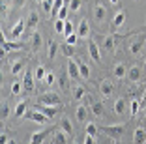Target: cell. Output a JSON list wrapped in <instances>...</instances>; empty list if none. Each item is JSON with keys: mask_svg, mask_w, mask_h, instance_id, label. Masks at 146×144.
I'll return each instance as SVG.
<instances>
[{"mask_svg": "<svg viewBox=\"0 0 146 144\" xmlns=\"http://www.w3.org/2000/svg\"><path fill=\"white\" fill-rule=\"evenodd\" d=\"M99 131L107 133L112 140H118L125 133V123H116V125H107V127H99Z\"/></svg>", "mask_w": 146, "mask_h": 144, "instance_id": "1", "label": "cell"}, {"mask_svg": "<svg viewBox=\"0 0 146 144\" xmlns=\"http://www.w3.org/2000/svg\"><path fill=\"white\" fill-rule=\"evenodd\" d=\"M92 15H94V21L98 25H105V19H107V8H105L101 2H96L92 6Z\"/></svg>", "mask_w": 146, "mask_h": 144, "instance_id": "2", "label": "cell"}, {"mask_svg": "<svg viewBox=\"0 0 146 144\" xmlns=\"http://www.w3.org/2000/svg\"><path fill=\"white\" fill-rule=\"evenodd\" d=\"M38 103H41V105H60L62 99L58 94L54 92H47V94H41L38 98Z\"/></svg>", "mask_w": 146, "mask_h": 144, "instance_id": "3", "label": "cell"}, {"mask_svg": "<svg viewBox=\"0 0 146 144\" xmlns=\"http://www.w3.org/2000/svg\"><path fill=\"white\" fill-rule=\"evenodd\" d=\"M77 36H79V39H88L90 38V25H88V19H81V21H79Z\"/></svg>", "mask_w": 146, "mask_h": 144, "instance_id": "4", "label": "cell"}, {"mask_svg": "<svg viewBox=\"0 0 146 144\" xmlns=\"http://www.w3.org/2000/svg\"><path fill=\"white\" fill-rule=\"evenodd\" d=\"M26 118L32 120V122H36V123H39V125H45V123L51 120V118H47V116L43 114L41 110H34V112H28V114H26Z\"/></svg>", "mask_w": 146, "mask_h": 144, "instance_id": "5", "label": "cell"}, {"mask_svg": "<svg viewBox=\"0 0 146 144\" xmlns=\"http://www.w3.org/2000/svg\"><path fill=\"white\" fill-rule=\"evenodd\" d=\"M144 38H146V34H142L141 38H137L135 41H131V43H129V52H131L133 56L141 54V51H142V45H144Z\"/></svg>", "mask_w": 146, "mask_h": 144, "instance_id": "6", "label": "cell"}, {"mask_svg": "<svg viewBox=\"0 0 146 144\" xmlns=\"http://www.w3.org/2000/svg\"><path fill=\"white\" fill-rule=\"evenodd\" d=\"M58 109H60V105H41V103L36 105V110H41L47 118H52V116L58 112Z\"/></svg>", "mask_w": 146, "mask_h": 144, "instance_id": "7", "label": "cell"}, {"mask_svg": "<svg viewBox=\"0 0 146 144\" xmlns=\"http://www.w3.org/2000/svg\"><path fill=\"white\" fill-rule=\"evenodd\" d=\"M99 92H101L103 98H111L112 92H114V86H112V82L109 79H103V81L99 82Z\"/></svg>", "mask_w": 146, "mask_h": 144, "instance_id": "8", "label": "cell"}, {"mask_svg": "<svg viewBox=\"0 0 146 144\" xmlns=\"http://www.w3.org/2000/svg\"><path fill=\"white\" fill-rule=\"evenodd\" d=\"M68 75L69 79H73V81H77V79H81V71H79V64L73 62L71 58L68 60Z\"/></svg>", "mask_w": 146, "mask_h": 144, "instance_id": "9", "label": "cell"}, {"mask_svg": "<svg viewBox=\"0 0 146 144\" xmlns=\"http://www.w3.org/2000/svg\"><path fill=\"white\" fill-rule=\"evenodd\" d=\"M142 73H144V71H141V68H139V66H131V68L127 69V79L131 82H141Z\"/></svg>", "mask_w": 146, "mask_h": 144, "instance_id": "10", "label": "cell"}, {"mask_svg": "<svg viewBox=\"0 0 146 144\" xmlns=\"http://www.w3.org/2000/svg\"><path fill=\"white\" fill-rule=\"evenodd\" d=\"M23 88H25V92H32V90H34V73L25 71V77H23Z\"/></svg>", "mask_w": 146, "mask_h": 144, "instance_id": "11", "label": "cell"}, {"mask_svg": "<svg viewBox=\"0 0 146 144\" xmlns=\"http://www.w3.org/2000/svg\"><path fill=\"white\" fill-rule=\"evenodd\" d=\"M25 28H26V21H23V19H21V21H17V23H15V26L11 28V38L13 39H19L23 36V32H25Z\"/></svg>", "mask_w": 146, "mask_h": 144, "instance_id": "12", "label": "cell"}, {"mask_svg": "<svg viewBox=\"0 0 146 144\" xmlns=\"http://www.w3.org/2000/svg\"><path fill=\"white\" fill-rule=\"evenodd\" d=\"M88 52H90V58L96 60V62H99L101 60V51H99V45L92 39L90 43H88Z\"/></svg>", "mask_w": 146, "mask_h": 144, "instance_id": "13", "label": "cell"}, {"mask_svg": "<svg viewBox=\"0 0 146 144\" xmlns=\"http://www.w3.org/2000/svg\"><path fill=\"white\" fill-rule=\"evenodd\" d=\"M30 45H32V51H36L38 52L39 49H41V45H43V38H41V34L39 32H32V36H30Z\"/></svg>", "mask_w": 146, "mask_h": 144, "instance_id": "14", "label": "cell"}, {"mask_svg": "<svg viewBox=\"0 0 146 144\" xmlns=\"http://www.w3.org/2000/svg\"><path fill=\"white\" fill-rule=\"evenodd\" d=\"M21 49H23L21 43L6 41V39H2V54H6V52H11V51H21Z\"/></svg>", "mask_w": 146, "mask_h": 144, "instance_id": "15", "label": "cell"}, {"mask_svg": "<svg viewBox=\"0 0 146 144\" xmlns=\"http://www.w3.org/2000/svg\"><path fill=\"white\" fill-rule=\"evenodd\" d=\"M49 131H51V129H43V131L32 133V135H30V140H28V144H41L43 140H45V137L49 135Z\"/></svg>", "mask_w": 146, "mask_h": 144, "instance_id": "16", "label": "cell"}, {"mask_svg": "<svg viewBox=\"0 0 146 144\" xmlns=\"http://www.w3.org/2000/svg\"><path fill=\"white\" fill-rule=\"evenodd\" d=\"M133 144H146V129L144 127H137V129H135Z\"/></svg>", "mask_w": 146, "mask_h": 144, "instance_id": "17", "label": "cell"}, {"mask_svg": "<svg viewBox=\"0 0 146 144\" xmlns=\"http://www.w3.org/2000/svg\"><path fill=\"white\" fill-rule=\"evenodd\" d=\"M125 15H127L125 9H118V11L114 13V17H112V26H114V28H120L125 21Z\"/></svg>", "mask_w": 146, "mask_h": 144, "instance_id": "18", "label": "cell"}, {"mask_svg": "<svg viewBox=\"0 0 146 144\" xmlns=\"http://www.w3.org/2000/svg\"><path fill=\"white\" fill-rule=\"evenodd\" d=\"M112 75L116 77V79H125V77H127V69H125V64H122V62H118L114 66V69H112Z\"/></svg>", "mask_w": 146, "mask_h": 144, "instance_id": "19", "label": "cell"}, {"mask_svg": "<svg viewBox=\"0 0 146 144\" xmlns=\"http://www.w3.org/2000/svg\"><path fill=\"white\" fill-rule=\"evenodd\" d=\"M26 107H28V103H26L25 99H23V101H19L17 105H15V110H13V116H15V118H19V120H21L23 116H26Z\"/></svg>", "mask_w": 146, "mask_h": 144, "instance_id": "20", "label": "cell"}, {"mask_svg": "<svg viewBox=\"0 0 146 144\" xmlns=\"http://www.w3.org/2000/svg\"><path fill=\"white\" fill-rule=\"evenodd\" d=\"M60 129H62V131H64L68 137H71V135H73V131H75V129H73L71 120H69V118H66V116L60 120Z\"/></svg>", "mask_w": 146, "mask_h": 144, "instance_id": "21", "label": "cell"}, {"mask_svg": "<svg viewBox=\"0 0 146 144\" xmlns=\"http://www.w3.org/2000/svg\"><path fill=\"white\" fill-rule=\"evenodd\" d=\"M90 112L96 116V118H103L105 116V109H103V103H99V101H96V103H92L90 105Z\"/></svg>", "mask_w": 146, "mask_h": 144, "instance_id": "22", "label": "cell"}, {"mask_svg": "<svg viewBox=\"0 0 146 144\" xmlns=\"http://www.w3.org/2000/svg\"><path fill=\"white\" fill-rule=\"evenodd\" d=\"M101 47H103L105 51L112 52V51H114V47H116V36H105L103 45H101Z\"/></svg>", "mask_w": 146, "mask_h": 144, "instance_id": "23", "label": "cell"}, {"mask_svg": "<svg viewBox=\"0 0 146 144\" xmlns=\"http://www.w3.org/2000/svg\"><path fill=\"white\" fill-rule=\"evenodd\" d=\"M125 105H127V103H125V99L124 98H118L114 101V114H118V116H122L125 112Z\"/></svg>", "mask_w": 146, "mask_h": 144, "instance_id": "24", "label": "cell"}, {"mask_svg": "<svg viewBox=\"0 0 146 144\" xmlns=\"http://www.w3.org/2000/svg\"><path fill=\"white\" fill-rule=\"evenodd\" d=\"M75 114H77L79 122H86V118H88V107L81 103V105L77 107V110H75Z\"/></svg>", "mask_w": 146, "mask_h": 144, "instance_id": "25", "label": "cell"}, {"mask_svg": "<svg viewBox=\"0 0 146 144\" xmlns=\"http://www.w3.org/2000/svg\"><path fill=\"white\" fill-rule=\"evenodd\" d=\"M47 45H49V47H47V56L52 60V58L56 56V52H58V49H60V45H58V41H54V39H51Z\"/></svg>", "mask_w": 146, "mask_h": 144, "instance_id": "26", "label": "cell"}, {"mask_svg": "<svg viewBox=\"0 0 146 144\" xmlns=\"http://www.w3.org/2000/svg\"><path fill=\"white\" fill-rule=\"evenodd\" d=\"M51 144H68V135H66L62 129L56 131L54 137H52V140H51Z\"/></svg>", "mask_w": 146, "mask_h": 144, "instance_id": "27", "label": "cell"}, {"mask_svg": "<svg viewBox=\"0 0 146 144\" xmlns=\"http://www.w3.org/2000/svg\"><path fill=\"white\" fill-rule=\"evenodd\" d=\"M25 66H26L25 60H15V62L11 64V75H19V73H23V71H25Z\"/></svg>", "mask_w": 146, "mask_h": 144, "instance_id": "28", "label": "cell"}, {"mask_svg": "<svg viewBox=\"0 0 146 144\" xmlns=\"http://www.w3.org/2000/svg\"><path fill=\"white\" fill-rule=\"evenodd\" d=\"M60 51L64 56H68V58H73L75 56V45H69V43H64V45H60Z\"/></svg>", "mask_w": 146, "mask_h": 144, "instance_id": "29", "label": "cell"}, {"mask_svg": "<svg viewBox=\"0 0 146 144\" xmlns=\"http://www.w3.org/2000/svg\"><path fill=\"white\" fill-rule=\"evenodd\" d=\"M38 23H39L38 13H36V11H30V13H28V19H26V26H28V28H36V26H38Z\"/></svg>", "mask_w": 146, "mask_h": 144, "instance_id": "30", "label": "cell"}, {"mask_svg": "<svg viewBox=\"0 0 146 144\" xmlns=\"http://www.w3.org/2000/svg\"><path fill=\"white\" fill-rule=\"evenodd\" d=\"M77 64H79V71H81L82 79H90V66L84 62H77Z\"/></svg>", "mask_w": 146, "mask_h": 144, "instance_id": "31", "label": "cell"}, {"mask_svg": "<svg viewBox=\"0 0 146 144\" xmlns=\"http://www.w3.org/2000/svg\"><path fill=\"white\" fill-rule=\"evenodd\" d=\"M34 77H36V81H45V77H47V69L43 68V66H38V68L34 69Z\"/></svg>", "mask_w": 146, "mask_h": 144, "instance_id": "32", "label": "cell"}, {"mask_svg": "<svg viewBox=\"0 0 146 144\" xmlns=\"http://www.w3.org/2000/svg\"><path fill=\"white\" fill-rule=\"evenodd\" d=\"M84 96H86V88L84 86H75V88H73V98L77 99V101H81Z\"/></svg>", "mask_w": 146, "mask_h": 144, "instance_id": "33", "label": "cell"}, {"mask_svg": "<svg viewBox=\"0 0 146 144\" xmlns=\"http://www.w3.org/2000/svg\"><path fill=\"white\" fill-rule=\"evenodd\" d=\"M81 6H82V0H69V4H68L69 13H77L81 9Z\"/></svg>", "mask_w": 146, "mask_h": 144, "instance_id": "34", "label": "cell"}, {"mask_svg": "<svg viewBox=\"0 0 146 144\" xmlns=\"http://www.w3.org/2000/svg\"><path fill=\"white\" fill-rule=\"evenodd\" d=\"M52 6H54V0H41V8H43V11L49 13V15H51V11H52Z\"/></svg>", "mask_w": 146, "mask_h": 144, "instance_id": "35", "label": "cell"}, {"mask_svg": "<svg viewBox=\"0 0 146 144\" xmlns=\"http://www.w3.org/2000/svg\"><path fill=\"white\" fill-rule=\"evenodd\" d=\"M11 114V109H9V105H2V109H0V120H8V116Z\"/></svg>", "mask_w": 146, "mask_h": 144, "instance_id": "36", "label": "cell"}, {"mask_svg": "<svg viewBox=\"0 0 146 144\" xmlns=\"http://www.w3.org/2000/svg\"><path fill=\"white\" fill-rule=\"evenodd\" d=\"M98 131H99V127L96 125V123H86V135L96 137V135H98Z\"/></svg>", "mask_w": 146, "mask_h": 144, "instance_id": "37", "label": "cell"}, {"mask_svg": "<svg viewBox=\"0 0 146 144\" xmlns=\"http://www.w3.org/2000/svg\"><path fill=\"white\" fill-rule=\"evenodd\" d=\"M129 105H131V107H129V109H131V116L135 118V116H137V112H139V109H141V101H137V99H133V101L129 103Z\"/></svg>", "mask_w": 146, "mask_h": 144, "instance_id": "38", "label": "cell"}, {"mask_svg": "<svg viewBox=\"0 0 146 144\" xmlns=\"http://www.w3.org/2000/svg\"><path fill=\"white\" fill-rule=\"evenodd\" d=\"M54 82H56V75H54L52 71H47V77H45V84H47L49 88H51V86L54 84Z\"/></svg>", "mask_w": 146, "mask_h": 144, "instance_id": "39", "label": "cell"}, {"mask_svg": "<svg viewBox=\"0 0 146 144\" xmlns=\"http://www.w3.org/2000/svg\"><path fill=\"white\" fill-rule=\"evenodd\" d=\"M64 26H66V21H62V19H56V23H54L56 34H64Z\"/></svg>", "mask_w": 146, "mask_h": 144, "instance_id": "40", "label": "cell"}, {"mask_svg": "<svg viewBox=\"0 0 146 144\" xmlns=\"http://www.w3.org/2000/svg\"><path fill=\"white\" fill-rule=\"evenodd\" d=\"M23 90H25V88H23V84H21V82H17V81H15V82L11 84V94H13V96H19V94H21Z\"/></svg>", "mask_w": 146, "mask_h": 144, "instance_id": "41", "label": "cell"}, {"mask_svg": "<svg viewBox=\"0 0 146 144\" xmlns=\"http://www.w3.org/2000/svg\"><path fill=\"white\" fill-rule=\"evenodd\" d=\"M58 82H60V88H68V82H69V75H68V73H62V75H60V81H58Z\"/></svg>", "mask_w": 146, "mask_h": 144, "instance_id": "42", "label": "cell"}, {"mask_svg": "<svg viewBox=\"0 0 146 144\" xmlns=\"http://www.w3.org/2000/svg\"><path fill=\"white\" fill-rule=\"evenodd\" d=\"M77 41H79V36H77V32H73V34L66 36V43H69V45H75Z\"/></svg>", "mask_w": 146, "mask_h": 144, "instance_id": "43", "label": "cell"}, {"mask_svg": "<svg viewBox=\"0 0 146 144\" xmlns=\"http://www.w3.org/2000/svg\"><path fill=\"white\" fill-rule=\"evenodd\" d=\"M69 34H73V23L69 21H66V26H64V36H69Z\"/></svg>", "mask_w": 146, "mask_h": 144, "instance_id": "44", "label": "cell"}, {"mask_svg": "<svg viewBox=\"0 0 146 144\" xmlns=\"http://www.w3.org/2000/svg\"><path fill=\"white\" fill-rule=\"evenodd\" d=\"M81 103H82V105H86V107H90V105H92V103H94V101H92V98H90V96H88V94H86L84 98L81 99Z\"/></svg>", "mask_w": 146, "mask_h": 144, "instance_id": "45", "label": "cell"}, {"mask_svg": "<svg viewBox=\"0 0 146 144\" xmlns=\"http://www.w3.org/2000/svg\"><path fill=\"white\" fill-rule=\"evenodd\" d=\"M94 139H96V137L86 135V137H84V144H96V142H94Z\"/></svg>", "mask_w": 146, "mask_h": 144, "instance_id": "46", "label": "cell"}, {"mask_svg": "<svg viewBox=\"0 0 146 144\" xmlns=\"http://www.w3.org/2000/svg\"><path fill=\"white\" fill-rule=\"evenodd\" d=\"M25 2H26V0H13V6H15V8H23Z\"/></svg>", "mask_w": 146, "mask_h": 144, "instance_id": "47", "label": "cell"}, {"mask_svg": "<svg viewBox=\"0 0 146 144\" xmlns=\"http://www.w3.org/2000/svg\"><path fill=\"white\" fill-rule=\"evenodd\" d=\"M8 137H6V133H2V137H0V144H8Z\"/></svg>", "mask_w": 146, "mask_h": 144, "instance_id": "48", "label": "cell"}, {"mask_svg": "<svg viewBox=\"0 0 146 144\" xmlns=\"http://www.w3.org/2000/svg\"><path fill=\"white\" fill-rule=\"evenodd\" d=\"M146 105V90H144V96H142V99H141V107H144Z\"/></svg>", "mask_w": 146, "mask_h": 144, "instance_id": "49", "label": "cell"}, {"mask_svg": "<svg viewBox=\"0 0 146 144\" xmlns=\"http://www.w3.org/2000/svg\"><path fill=\"white\" fill-rule=\"evenodd\" d=\"M73 144H84V140H81V139H77V140H75V142H73Z\"/></svg>", "mask_w": 146, "mask_h": 144, "instance_id": "50", "label": "cell"}, {"mask_svg": "<svg viewBox=\"0 0 146 144\" xmlns=\"http://www.w3.org/2000/svg\"><path fill=\"white\" fill-rule=\"evenodd\" d=\"M118 2H120V0H111V4H114V6H118Z\"/></svg>", "mask_w": 146, "mask_h": 144, "instance_id": "51", "label": "cell"}, {"mask_svg": "<svg viewBox=\"0 0 146 144\" xmlns=\"http://www.w3.org/2000/svg\"><path fill=\"white\" fill-rule=\"evenodd\" d=\"M8 144H17V142H15V140H8Z\"/></svg>", "mask_w": 146, "mask_h": 144, "instance_id": "52", "label": "cell"}, {"mask_svg": "<svg viewBox=\"0 0 146 144\" xmlns=\"http://www.w3.org/2000/svg\"><path fill=\"white\" fill-rule=\"evenodd\" d=\"M142 71H144V75H146V62H144V68H142Z\"/></svg>", "mask_w": 146, "mask_h": 144, "instance_id": "53", "label": "cell"}, {"mask_svg": "<svg viewBox=\"0 0 146 144\" xmlns=\"http://www.w3.org/2000/svg\"><path fill=\"white\" fill-rule=\"evenodd\" d=\"M36 2H41V0H36Z\"/></svg>", "mask_w": 146, "mask_h": 144, "instance_id": "54", "label": "cell"}]
</instances>
